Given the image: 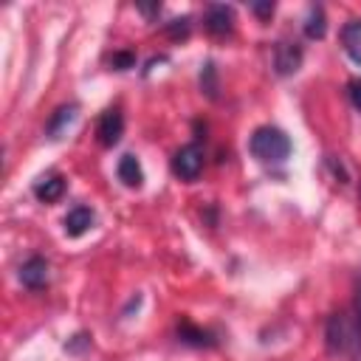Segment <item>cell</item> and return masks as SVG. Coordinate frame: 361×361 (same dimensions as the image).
Here are the masks:
<instances>
[{
    "mask_svg": "<svg viewBox=\"0 0 361 361\" xmlns=\"http://www.w3.org/2000/svg\"><path fill=\"white\" fill-rule=\"evenodd\" d=\"M324 341L333 355H355L361 353V327L347 313H333L324 324Z\"/></svg>",
    "mask_w": 361,
    "mask_h": 361,
    "instance_id": "cell-1",
    "label": "cell"
},
{
    "mask_svg": "<svg viewBox=\"0 0 361 361\" xmlns=\"http://www.w3.org/2000/svg\"><path fill=\"white\" fill-rule=\"evenodd\" d=\"M248 149L262 164H282L290 155V138L279 127H257L248 141Z\"/></svg>",
    "mask_w": 361,
    "mask_h": 361,
    "instance_id": "cell-2",
    "label": "cell"
},
{
    "mask_svg": "<svg viewBox=\"0 0 361 361\" xmlns=\"http://www.w3.org/2000/svg\"><path fill=\"white\" fill-rule=\"evenodd\" d=\"M203 169V149L197 144H186L175 152L172 158V172L180 178V180H197Z\"/></svg>",
    "mask_w": 361,
    "mask_h": 361,
    "instance_id": "cell-3",
    "label": "cell"
},
{
    "mask_svg": "<svg viewBox=\"0 0 361 361\" xmlns=\"http://www.w3.org/2000/svg\"><path fill=\"white\" fill-rule=\"evenodd\" d=\"M203 25H206V31L212 37L231 34V28H234V11H231V6H223V3L209 6L206 8V17H203Z\"/></svg>",
    "mask_w": 361,
    "mask_h": 361,
    "instance_id": "cell-4",
    "label": "cell"
},
{
    "mask_svg": "<svg viewBox=\"0 0 361 361\" xmlns=\"http://www.w3.org/2000/svg\"><path fill=\"white\" fill-rule=\"evenodd\" d=\"M121 133H124V118H121V113H118V110H104V113L99 116V124H96L99 144H102V147H113V144H118Z\"/></svg>",
    "mask_w": 361,
    "mask_h": 361,
    "instance_id": "cell-5",
    "label": "cell"
},
{
    "mask_svg": "<svg viewBox=\"0 0 361 361\" xmlns=\"http://www.w3.org/2000/svg\"><path fill=\"white\" fill-rule=\"evenodd\" d=\"M20 282L28 288V290H39L48 285V262L42 257H28L23 265H20Z\"/></svg>",
    "mask_w": 361,
    "mask_h": 361,
    "instance_id": "cell-6",
    "label": "cell"
},
{
    "mask_svg": "<svg viewBox=\"0 0 361 361\" xmlns=\"http://www.w3.org/2000/svg\"><path fill=\"white\" fill-rule=\"evenodd\" d=\"M274 65H276V73H282V76L296 73L302 65V48L296 42H279L276 54H274Z\"/></svg>",
    "mask_w": 361,
    "mask_h": 361,
    "instance_id": "cell-7",
    "label": "cell"
},
{
    "mask_svg": "<svg viewBox=\"0 0 361 361\" xmlns=\"http://www.w3.org/2000/svg\"><path fill=\"white\" fill-rule=\"evenodd\" d=\"M62 226H65V234H68V237H82V234L93 226V212H90L87 206H73V209L65 214Z\"/></svg>",
    "mask_w": 361,
    "mask_h": 361,
    "instance_id": "cell-8",
    "label": "cell"
},
{
    "mask_svg": "<svg viewBox=\"0 0 361 361\" xmlns=\"http://www.w3.org/2000/svg\"><path fill=\"white\" fill-rule=\"evenodd\" d=\"M116 172H118V180H121L124 186H130V189H138L141 180H144V169H141V164H138L135 155H121Z\"/></svg>",
    "mask_w": 361,
    "mask_h": 361,
    "instance_id": "cell-9",
    "label": "cell"
},
{
    "mask_svg": "<svg viewBox=\"0 0 361 361\" xmlns=\"http://www.w3.org/2000/svg\"><path fill=\"white\" fill-rule=\"evenodd\" d=\"M341 45L347 51V56L361 65V20H350L344 28H341Z\"/></svg>",
    "mask_w": 361,
    "mask_h": 361,
    "instance_id": "cell-10",
    "label": "cell"
},
{
    "mask_svg": "<svg viewBox=\"0 0 361 361\" xmlns=\"http://www.w3.org/2000/svg\"><path fill=\"white\" fill-rule=\"evenodd\" d=\"M34 195H37V200H42V203H54V200H59V197L65 195V180H62L59 175L42 178V180L34 186Z\"/></svg>",
    "mask_w": 361,
    "mask_h": 361,
    "instance_id": "cell-11",
    "label": "cell"
},
{
    "mask_svg": "<svg viewBox=\"0 0 361 361\" xmlns=\"http://www.w3.org/2000/svg\"><path fill=\"white\" fill-rule=\"evenodd\" d=\"M73 118H76V107H73V104L59 107V110L51 116V121H48V135H51V138H59V135H62V130H65Z\"/></svg>",
    "mask_w": 361,
    "mask_h": 361,
    "instance_id": "cell-12",
    "label": "cell"
},
{
    "mask_svg": "<svg viewBox=\"0 0 361 361\" xmlns=\"http://www.w3.org/2000/svg\"><path fill=\"white\" fill-rule=\"evenodd\" d=\"M178 338L183 341V344H195V347H209V344H214V338L206 333V330H200V327H195V324H189V322H183L180 327H178Z\"/></svg>",
    "mask_w": 361,
    "mask_h": 361,
    "instance_id": "cell-13",
    "label": "cell"
},
{
    "mask_svg": "<svg viewBox=\"0 0 361 361\" xmlns=\"http://www.w3.org/2000/svg\"><path fill=\"white\" fill-rule=\"evenodd\" d=\"M324 31H327L324 11H322V6H313V8L307 11V20H305V37H310V39H322Z\"/></svg>",
    "mask_w": 361,
    "mask_h": 361,
    "instance_id": "cell-14",
    "label": "cell"
},
{
    "mask_svg": "<svg viewBox=\"0 0 361 361\" xmlns=\"http://www.w3.org/2000/svg\"><path fill=\"white\" fill-rule=\"evenodd\" d=\"M200 87L206 90L209 99H217V76H214V65H203V73H200Z\"/></svg>",
    "mask_w": 361,
    "mask_h": 361,
    "instance_id": "cell-15",
    "label": "cell"
},
{
    "mask_svg": "<svg viewBox=\"0 0 361 361\" xmlns=\"http://www.w3.org/2000/svg\"><path fill=\"white\" fill-rule=\"evenodd\" d=\"M172 39H183L186 34H189V17H180V20H172V23H166V28H164Z\"/></svg>",
    "mask_w": 361,
    "mask_h": 361,
    "instance_id": "cell-16",
    "label": "cell"
},
{
    "mask_svg": "<svg viewBox=\"0 0 361 361\" xmlns=\"http://www.w3.org/2000/svg\"><path fill=\"white\" fill-rule=\"evenodd\" d=\"M113 68L116 71H127V68H133L135 65V54H130V51H118V54H113Z\"/></svg>",
    "mask_w": 361,
    "mask_h": 361,
    "instance_id": "cell-17",
    "label": "cell"
},
{
    "mask_svg": "<svg viewBox=\"0 0 361 361\" xmlns=\"http://www.w3.org/2000/svg\"><path fill=\"white\" fill-rule=\"evenodd\" d=\"M353 319H355V324L361 327V276H358V282H355V296H353Z\"/></svg>",
    "mask_w": 361,
    "mask_h": 361,
    "instance_id": "cell-18",
    "label": "cell"
},
{
    "mask_svg": "<svg viewBox=\"0 0 361 361\" xmlns=\"http://www.w3.org/2000/svg\"><path fill=\"white\" fill-rule=\"evenodd\" d=\"M347 87H350V99H353V104L361 110V79H353Z\"/></svg>",
    "mask_w": 361,
    "mask_h": 361,
    "instance_id": "cell-19",
    "label": "cell"
},
{
    "mask_svg": "<svg viewBox=\"0 0 361 361\" xmlns=\"http://www.w3.org/2000/svg\"><path fill=\"white\" fill-rule=\"evenodd\" d=\"M251 11H254L257 17H271V14H274V3H254Z\"/></svg>",
    "mask_w": 361,
    "mask_h": 361,
    "instance_id": "cell-20",
    "label": "cell"
},
{
    "mask_svg": "<svg viewBox=\"0 0 361 361\" xmlns=\"http://www.w3.org/2000/svg\"><path fill=\"white\" fill-rule=\"evenodd\" d=\"M138 11H144V14H155V11H161V6H138Z\"/></svg>",
    "mask_w": 361,
    "mask_h": 361,
    "instance_id": "cell-21",
    "label": "cell"
}]
</instances>
